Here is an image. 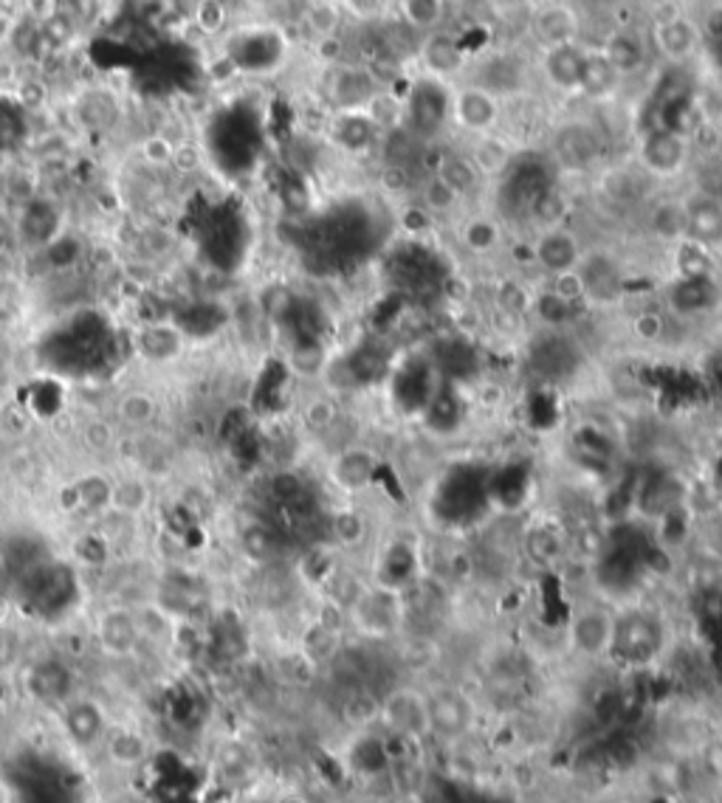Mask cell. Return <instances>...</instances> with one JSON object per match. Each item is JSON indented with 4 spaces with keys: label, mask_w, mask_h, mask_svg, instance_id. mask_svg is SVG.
Masks as SVG:
<instances>
[{
    "label": "cell",
    "mask_w": 722,
    "mask_h": 803,
    "mask_svg": "<svg viewBox=\"0 0 722 803\" xmlns=\"http://www.w3.org/2000/svg\"><path fill=\"white\" fill-rule=\"evenodd\" d=\"M71 674L60 663H45L40 665L32 674V688L43 694V699H68Z\"/></svg>",
    "instance_id": "74e56055"
},
{
    "label": "cell",
    "mask_w": 722,
    "mask_h": 803,
    "mask_svg": "<svg viewBox=\"0 0 722 803\" xmlns=\"http://www.w3.org/2000/svg\"><path fill=\"white\" fill-rule=\"evenodd\" d=\"M646 229L655 240L666 246H678L686 240V209L683 198H660L646 211Z\"/></svg>",
    "instance_id": "83f0119b"
},
{
    "label": "cell",
    "mask_w": 722,
    "mask_h": 803,
    "mask_svg": "<svg viewBox=\"0 0 722 803\" xmlns=\"http://www.w3.org/2000/svg\"><path fill=\"white\" fill-rule=\"evenodd\" d=\"M584 251L588 249L582 246L579 235L562 224L545 226V229L534 237L531 246H528V257H531L534 265H537L548 280H553V276L559 274H568V271H575L579 262H582Z\"/></svg>",
    "instance_id": "9c48e42d"
},
{
    "label": "cell",
    "mask_w": 722,
    "mask_h": 803,
    "mask_svg": "<svg viewBox=\"0 0 722 803\" xmlns=\"http://www.w3.org/2000/svg\"><path fill=\"white\" fill-rule=\"evenodd\" d=\"M427 685L429 725H432V747L457 745V741L486 736V705L477 691L466 688L457 680H435Z\"/></svg>",
    "instance_id": "7a4b0ae2"
},
{
    "label": "cell",
    "mask_w": 722,
    "mask_h": 803,
    "mask_svg": "<svg viewBox=\"0 0 722 803\" xmlns=\"http://www.w3.org/2000/svg\"><path fill=\"white\" fill-rule=\"evenodd\" d=\"M584 57H588V45H584L582 40H579V43L548 45V48H542L539 70H542L545 85L562 96H579L584 74Z\"/></svg>",
    "instance_id": "5bb4252c"
},
{
    "label": "cell",
    "mask_w": 722,
    "mask_h": 803,
    "mask_svg": "<svg viewBox=\"0 0 722 803\" xmlns=\"http://www.w3.org/2000/svg\"><path fill=\"white\" fill-rule=\"evenodd\" d=\"M432 173H435L438 178L446 181L463 200L474 198L479 192V186L486 184V178H483V173H479L477 164L472 161V155L457 153V150H443V153L438 155L435 166H432Z\"/></svg>",
    "instance_id": "484cf974"
},
{
    "label": "cell",
    "mask_w": 722,
    "mask_h": 803,
    "mask_svg": "<svg viewBox=\"0 0 722 803\" xmlns=\"http://www.w3.org/2000/svg\"><path fill=\"white\" fill-rule=\"evenodd\" d=\"M376 727L398 745L429 747L432 725H429L427 685L418 680L392 683L378 694Z\"/></svg>",
    "instance_id": "277c9868"
},
{
    "label": "cell",
    "mask_w": 722,
    "mask_h": 803,
    "mask_svg": "<svg viewBox=\"0 0 722 803\" xmlns=\"http://www.w3.org/2000/svg\"><path fill=\"white\" fill-rule=\"evenodd\" d=\"M173 155H175V141H170L166 135L153 133L141 141V159L148 161V164L153 166L173 164Z\"/></svg>",
    "instance_id": "60d3db41"
},
{
    "label": "cell",
    "mask_w": 722,
    "mask_h": 803,
    "mask_svg": "<svg viewBox=\"0 0 722 803\" xmlns=\"http://www.w3.org/2000/svg\"><path fill=\"white\" fill-rule=\"evenodd\" d=\"M240 547H244V553L249 555L255 564H269L277 553L274 533L260 522L249 524V528L244 530V535H240Z\"/></svg>",
    "instance_id": "f35d334b"
},
{
    "label": "cell",
    "mask_w": 722,
    "mask_h": 803,
    "mask_svg": "<svg viewBox=\"0 0 722 803\" xmlns=\"http://www.w3.org/2000/svg\"><path fill=\"white\" fill-rule=\"evenodd\" d=\"M691 139L675 128L646 130L638 139L635 164L653 181H671L689 170Z\"/></svg>",
    "instance_id": "8992f818"
},
{
    "label": "cell",
    "mask_w": 722,
    "mask_h": 803,
    "mask_svg": "<svg viewBox=\"0 0 722 803\" xmlns=\"http://www.w3.org/2000/svg\"><path fill=\"white\" fill-rule=\"evenodd\" d=\"M398 18L418 34L438 32L449 14L446 0H398Z\"/></svg>",
    "instance_id": "d6a6232c"
},
{
    "label": "cell",
    "mask_w": 722,
    "mask_h": 803,
    "mask_svg": "<svg viewBox=\"0 0 722 803\" xmlns=\"http://www.w3.org/2000/svg\"><path fill=\"white\" fill-rule=\"evenodd\" d=\"M161 415V401L150 389H128L116 398L114 403V421L130 432H144L153 428Z\"/></svg>",
    "instance_id": "4316f807"
},
{
    "label": "cell",
    "mask_w": 722,
    "mask_h": 803,
    "mask_svg": "<svg viewBox=\"0 0 722 803\" xmlns=\"http://www.w3.org/2000/svg\"><path fill=\"white\" fill-rule=\"evenodd\" d=\"M686 240H694L705 249H722V198L714 192L694 189L683 198Z\"/></svg>",
    "instance_id": "2e32d148"
},
{
    "label": "cell",
    "mask_w": 722,
    "mask_h": 803,
    "mask_svg": "<svg viewBox=\"0 0 722 803\" xmlns=\"http://www.w3.org/2000/svg\"><path fill=\"white\" fill-rule=\"evenodd\" d=\"M186 333L175 322H150L133 330V352L141 361L164 367L184 356Z\"/></svg>",
    "instance_id": "ac0fdd59"
},
{
    "label": "cell",
    "mask_w": 722,
    "mask_h": 803,
    "mask_svg": "<svg viewBox=\"0 0 722 803\" xmlns=\"http://www.w3.org/2000/svg\"><path fill=\"white\" fill-rule=\"evenodd\" d=\"M340 417L342 412L331 395H314L305 406H302V426H305V432L311 434L314 441H322V437L340 423Z\"/></svg>",
    "instance_id": "8d00e7d4"
},
{
    "label": "cell",
    "mask_w": 722,
    "mask_h": 803,
    "mask_svg": "<svg viewBox=\"0 0 722 803\" xmlns=\"http://www.w3.org/2000/svg\"><path fill=\"white\" fill-rule=\"evenodd\" d=\"M150 485L141 477H119L110 482V499H108V513L116 517L136 519L150 508Z\"/></svg>",
    "instance_id": "f546056e"
},
{
    "label": "cell",
    "mask_w": 722,
    "mask_h": 803,
    "mask_svg": "<svg viewBox=\"0 0 722 803\" xmlns=\"http://www.w3.org/2000/svg\"><path fill=\"white\" fill-rule=\"evenodd\" d=\"M531 32L534 37L548 45H564V43H579L582 37V18L579 9L568 0H548L537 12L531 14Z\"/></svg>",
    "instance_id": "e0dca14e"
},
{
    "label": "cell",
    "mask_w": 722,
    "mask_h": 803,
    "mask_svg": "<svg viewBox=\"0 0 722 803\" xmlns=\"http://www.w3.org/2000/svg\"><path fill=\"white\" fill-rule=\"evenodd\" d=\"M618 606L604 598L575 600L562 626V651L579 665L613 663Z\"/></svg>",
    "instance_id": "3957f363"
},
{
    "label": "cell",
    "mask_w": 722,
    "mask_h": 803,
    "mask_svg": "<svg viewBox=\"0 0 722 803\" xmlns=\"http://www.w3.org/2000/svg\"><path fill=\"white\" fill-rule=\"evenodd\" d=\"M432 226H435V217L429 215V211L423 209L418 200H416V204L403 206L401 229L407 231V235H429V231H432Z\"/></svg>",
    "instance_id": "b9f144b4"
},
{
    "label": "cell",
    "mask_w": 722,
    "mask_h": 803,
    "mask_svg": "<svg viewBox=\"0 0 722 803\" xmlns=\"http://www.w3.org/2000/svg\"><path fill=\"white\" fill-rule=\"evenodd\" d=\"M468 83L492 90L497 99H508V96H519L525 90L528 68L514 52H497L479 63V68L474 70V77Z\"/></svg>",
    "instance_id": "d6986e66"
},
{
    "label": "cell",
    "mask_w": 722,
    "mask_h": 803,
    "mask_svg": "<svg viewBox=\"0 0 722 803\" xmlns=\"http://www.w3.org/2000/svg\"><path fill=\"white\" fill-rule=\"evenodd\" d=\"M246 803H274V797H251V801Z\"/></svg>",
    "instance_id": "bcb514c9"
},
{
    "label": "cell",
    "mask_w": 722,
    "mask_h": 803,
    "mask_svg": "<svg viewBox=\"0 0 722 803\" xmlns=\"http://www.w3.org/2000/svg\"><path fill=\"white\" fill-rule=\"evenodd\" d=\"M378 471V454L365 443H347L345 448L333 452L327 459V474L331 482L340 488L345 497L367 491L373 485V477Z\"/></svg>",
    "instance_id": "4fadbf2b"
},
{
    "label": "cell",
    "mask_w": 722,
    "mask_h": 803,
    "mask_svg": "<svg viewBox=\"0 0 722 803\" xmlns=\"http://www.w3.org/2000/svg\"><path fill=\"white\" fill-rule=\"evenodd\" d=\"M418 65L423 68V77H432L438 83H452V79L463 77V70L468 68V54L452 32L438 29V32L421 34Z\"/></svg>",
    "instance_id": "7c38bea8"
},
{
    "label": "cell",
    "mask_w": 722,
    "mask_h": 803,
    "mask_svg": "<svg viewBox=\"0 0 722 803\" xmlns=\"http://www.w3.org/2000/svg\"><path fill=\"white\" fill-rule=\"evenodd\" d=\"M468 155H472V161L477 164L479 173H483V178H492V175H499L508 166L511 148L503 139H497V133H488L474 139V148Z\"/></svg>",
    "instance_id": "d590c367"
},
{
    "label": "cell",
    "mask_w": 722,
    "mask_h": 803,
    "mask_svg": "<svg viewBox=\"0 0 722 803\" xmlns=\"http://www.w3.org/2000/svg\"><path fill=\"white\" fill-rule=\"evenodd\" d=\"M96 640L110 656H128L133 654L139 645V623H136V612L128 606H110L108 612L96 623Z\"/></svg>",
    "instance_id": "7402d4cb"
},
{
    "label": "cell",
    "mask_w": 722,
    "mask_h": 803,
    "mask_svg": "<svg viewBox=\"0 0 722 803\" xmlns=\"http://www.w3.org/2000/svg\"><path fill=\"white\" fill-rule=\"evenodd\" d=\"M649 45L666 63L683 65L703 48V29L689 14L675 12L655 23L653 32H649Z\"/></svg>",
    "instance_id": "8fae6325"
},
{
    "label": "cell",
    "mask_w": 722,
    "mask_h": 803,
    "mask_svg": "<svg viewBox=\"0 0 722 803\" xmlns=\"http://www.w3.org/2000/svg\"><path fill=\"white\" fill-rule=\"evenodd\" d=\"M327 79H325V96L327 102L333 105V113L340 110H365L370 105L373 96L384 88L378 77L370 68L362 65H327Z\"/></svg>",
    "instance_id": "30bf717a"
},
{
    "label": "cell",
    "mask_w": 722,
    "mask_h": 803,
    "mask_svg": "<svg viewBox=\"0 0 722 803\" xmlns=\"http://www.w3.org/2000/svg\"><path fill=\"white\" fill-rule=\"evenodd\" d=\"M658 3H664V7H678V3H683V0H658Z\"/></svg>",
    "instance_id": "7dc6e473"
},
{
    "label": "cell",
    "mask_w": 722,
    "mask_h": 803,
    "mask_svg": "<svg viewBox=\"0 0 722 803\" xmlns=\"http://www.w3.org/2000/svg\"><path fill=\"white\" fill-rule=\"evenodd\" d=\"M342 12L351 14L358 23H376L387 14L390 9V0H340Z\"/></svg>",
    "instance_id": "ab89813d"
},
{
    "label": "cell",
    "mask_w": 722,
    "mask_h": 803,
    "mask_svg": "<svg viewBox=\"0 0 722 803\" xmlns=\"http://www.w3.org/2000/svg\"><path fill=\"white\" fill-rule=\"evenodd\" d=\"M505 231L488 211H468L457 220V242L472 257H492L503 249Z\"/></svg>",
    "instance_id": "603a6c76"
},
{
    "label": "cell",
    "mask_w": 722,
    "mask_h": 803,
    "mask_svg": "<svg viewBox=\"0 0 722 803\" xmlns=\"http://www.w3.org/2000/svg\"><path fill=\"white\" fill-rule=\"evenodd\" d=\"M621 83H624V77H621L618 68L610 63L607 54L601 52V48H588L579 96H588V99H610V96L621 88Z\"/></svg>",
    "instance_id": "f1b7e54d"
},
{
    "label": "cell",
    "mask_w": 722,
    "mask_h": 803,
    "mask_svg": "<svg viewBox=\"0 0 722 803\" xmlns=\"http://www.w3.org/2000/svg\"><path fill=\"white\" fill-rule=\"evenodd\" d=\"M327 135H331L336 148L347 150V153H365V150L376 144L381 130L373 124V119L365 110H340L327 121Z\"/></svg>",
    "instance_id": "cb8c5ba5"
},
{
    "label": "cell",
    "mask_w": 722,
    "mask_h": 803,
    "mask_svg": "<svg viewBox=\"0 0 722 803\" xmlns=\"http://www.w3.org/2000/svg\"><path fill=\"white\" fill-rule=\"evenodd\" d=\"M669 654V623L664 615L646 606L618 609V634H615L613 663H627L635 669L653 665Z\"/></svg>",
    "instance_id": "5b68a950"
},
{
    "label": "cell",
    "mask_w": 722,
    "mask_h": 803,
    "mask_svg": "<svg viewBox=\"0 0 722 803\" xmlns=\"http://www.w3.org/2000/svg\"><path fill=\"white\" fill-rule=\"evenodd\" d=\"M649 184H653V178L638 164H629L604 170L599 175V186L595 189L615 209H633V206H638L646 198V186Z\"/></svg>",
    "instance_id": "ffe728a7"
},
{
    "label": "cell",
    "mask_w": 722,
    "mask_h": 803,
    "mask_svg": "<svg viewBox=\"0 0 722 803\" xmlns=\"http://www.w3.org/2000/svg\"><path fill=\"white\" fill-rule=\"evenodd\" d=\"M316 52H320V57L325 59L327 65H340L342 54H345V43H342L340 34H333V37H322V40H316Z\"/></svg>",
    "instance_id": "ee69618b"
},
{
    "label": "cell",
    "mask_w": 722,
    "mask_h": 803,
    "mask_svg": "<svg viewBox=\"0 0 722 803\" xmlns=\"http://www.w3.org/2000/svg\"><path fill=\"white\" fill-rule=\"evenodd\" d=\"M65 734L74 739V745L90 747L99 739L108 736V721H105L103 708L90 699H71L63 708Z\"/></svg>",
    "instance_id": "d4e9b609"
},
{
    "label": "cell",
    "mask_w": 722,
    "mask_h": 803,
    "mask_svg": "<svg viewBox=\"0 0 722 803\" xmlns=\"http://www.w3.org/2000/svg\"><path fill=\"white\" fill-rule=\"evenodd\" d=\"M449 119L454 128L472 139L497 133L499 119H503V99L474 83L454 85L449 94Z\"/></svg>",
    "instance_id": "ba28073f"
},
{
    "label": "cell",
    "mask_w": 722,
    "mask_h": 803,
    "mask_svg": "<svg viewBox=\"0 0 722 803\" xmlns=\"http://www.w3.org/2000/svg\"><path fill=\"white\" fill-rule=\"evenodd\" d=\"M579 280H582L584 305L601 307H618L624 294H627V274L621 265L618 257L607 249H588L582 262H579Z\"/></svg>",
    "instance_id": "52a82bcc"
},
{
    "label": "cell",
    "mask_w": 722,
    "mask_h": 803,
    "mask_svg": "<svg viewBox=\"0 0 722 803\" xmlns=\"http://www.w3.org/2000/svg\"><path fill=\"white\" fill-rule=\"evenodd\" d=\"M418 204L438 220V217L461 215L466 200H463L446 181L438 178L435 173H429L427 178L421 181V186H418Z\"/></svg>",
    "instance_id": "1f68e13d"
},
{
    "label": "cell",
    "mask_w": 722,
    "mask_h": 803,
    "mask_svg": "<svg viewBox=\"0 0 722 803\" xmlns=\"http://www.w3.org/2000/svg\"><path fill=\"white\" fill-rule=\"evenodd\" d=\"M601 52L607 54V59L618 68L621 77H635L638 70H644L653 45H649V34H644L640 29L618 26L601 43Z\"/></svg>",
    "instance_id": "44dd1931"
},
{
    "label": "cell",
    "mask_w": 722,
    "mask_h": 803,
    "mask_svg": "<svg viewBox=\"0 0 722 803\" xmlns=\"http://www.w3.org/2000/svg\"><path fill=\"white\" fill-rule=\"evenodd\" d=\"M367 535H370V519L356 504H342L331 517L333 547L356 550L367 542Z\"/></svg>",
    "instance_id": "4dcf8cb0"
},
{
    "label": "cell",
    "mask_w": 722,
    "mask_h": 803,
    "mask_svg": "<svg viewBox=\"0 0 722 803\" xmlns=\"http://www.w3.org/2000/svg\"><path fill=\"white\" fill-rule=\"evenodd\" d=\"M105 750H108V759L119 767H136L148 759V739L141 734H136L133 727H116V730H108L105 736Z\"/></svg>",
    "instance_id": "836d02e7"
},
{
    "label": "cell",
    "mask_w": 722,
    "mask_h": 803,
    "mask_svg": "<svg viewBox=\"0 0 722 803\" xmlns=\"http://www.w3.org/2000/svg\"><path fill=\"white\" fill-rule=\"evenodd\" d=\"M302 23L314 34V40L333 37L345 23V12H342L340 0H311L302 12Z\"/></svg>",
    "instance_id": "e575fe53"
},
{
    "label": "cell",
    "mask_w": 722,
    "mask_h": 803,
    "mask_svg": "<svg viewBox=\"0 0 722 803\" xmlns=\"http://www.w3.org/2000/svg\"><path fill=\"white\" fill-rule=\"evenodd\" d=\"M446 3H457V0H446Z\"/></svg>",
    "instance_id": "c3c4849f"
},
{
    "label": "cell",
    "mask_w": 722,
    "mask_h": 803,
    "mask_svg": "<svg viewBox=\"0 0 722 803\" xmlns=\"http://www.w3.org/2000/svg\"><path fill=\"white\" fill-rule=\"evenodd\" d=\"M14 32H18V18H14V14H9L7 9L0 7V52H3V48L12 43Z\"/></svg>",
    "instance_id": "f6af8a7d"
},
{
    "label": "cell",
    "mask_w": 722,
    "mask_h": 803,
    "mask_svg": "<svg viewBox=\"0 0 722 803\" xmlns=\"http://www.w3.org/2000/svg\"><path fill=\"white\" fill-rule=\"evenodd\" d=\"M550 153L557 155V161L564 170H575V173L593 170L601 155L599 130L584 124V121L564 124V128L557 130L553 141H550Z\"/></svg>",
    "instance_id": "9a60e30c"
},
{
    "label": "cell",
    "mask_w": 722,
    "mask_h": 803,
    "mask_svg": "<svg viewBox=\"0 0 722 803\" xmlns=\"http://www.w3.org/2000/svg\"><path fill=\"white\" fill-rule=\"evenodd\" d=\"M666 330V322L658 311H646L638 313L633 319V333L640 338V341H658Z\"/></svg>",
    "instance_id": "7bdbcfd3"
},
{
    "label": "cell",
    "mask_w": 722,
    "mask_h": 803,
    "mask_svg": "<svg viewBox=\"0 0 722 803\" xmlns=\"http://www.w3.org/2000/svg\"><path fill=\"white\" fill-rule=\"evenodd\" d=\"M347 629L356 640L367 645H390L407 629V589L365 580L345 606Z\"/></svg>",
    "instance_id": "6da1fadb"
}]
</instances>
